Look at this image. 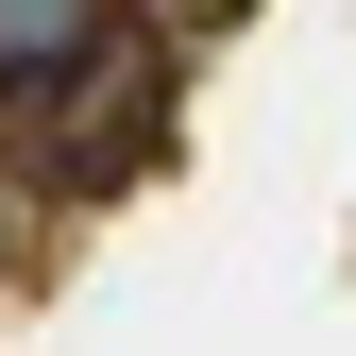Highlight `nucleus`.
<instances>
[{
    "mask_svg": "<svg viewBox=\"0 0 356 356\" xmlns=\"http://www.w3.org/2000/svg\"><path fill=\"white\" fill-rule=\"evenodd\" d=\"M102 68V0H0V85H85Z\"/></svg>",
    "mask_w": 356,
    "mask_h": 356,
    "instance_id": "1",
    "label": "nucleus"
}]
</instances>
